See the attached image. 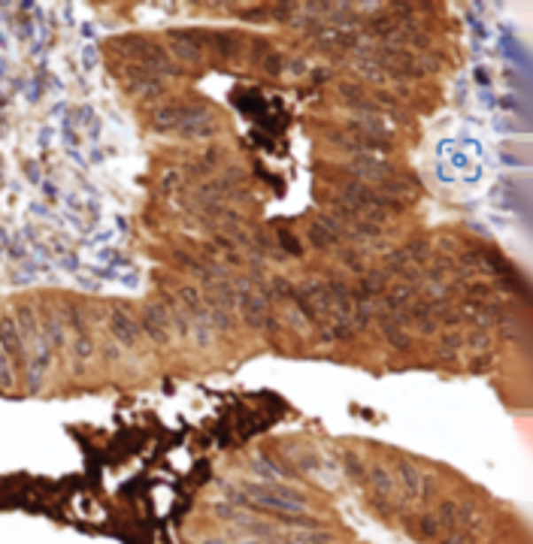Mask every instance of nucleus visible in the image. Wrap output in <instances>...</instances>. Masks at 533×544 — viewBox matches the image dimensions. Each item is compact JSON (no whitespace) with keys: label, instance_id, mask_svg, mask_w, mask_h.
I'll use <instances>...</instances> for the list:
<instances>
[{"label":"nucleus","instance_id":"nucleus-1","mask_svg":"<svg viewBox=\"0 0 533 544\" xmlns=\"http://www.w3.org/2000/svg\"><path fill=\"white\" fill-rule=\"evenodd\" d=\"M12 321L19 326L21 348H25L27 384H31V390H40L49 375V366H52V345H49L46 333H42V326H40V318L34 315L31 306H19Z\"/></svg>","mask_w":533,"mask_h":544},{"label":"nucleus","instance_id":"nucleus-2","mask_svg":"<svg viewBox=\"0 0 533 544\" xmlns=\"http://www.w3.org/2000/svg\"><path fill=\"white\" fill-rule=\"evenodd\" d=\"M243 496H251L258 499V505H266V508H279V511H300L304 508V499L294 496V493H285L279 487H258V484H249L243 487Z\"/></svg>","mask_w":533,"mask_h":544},{"label":"nucleus","instance_id":"nucleus-3","mask_svg":"<svg viewBox=\"0 0 533 544\" xmlns=\"http://www.w3.org/2000/svg\"><path fill=\"white\" fill-rule=\"evenodd\" d=\"M110 330H112V336L119 339V342L125 345V348H134L136 342H140V330H136L134 318L127 315L125 309H112L110 311Z\"/></svg>","mask_w":533,"mask_h":544},{"label":"nucleus","instance_id":"nucleus-4","mask_svg":"<svg viewBox=\"0 0 533 544\" xmlns=\"http://www.w3.org/2000/svg\"><path fill=\"white\" fill-rule=\"evenodd\" d=\"M143 326H146V333L155 339L158 345H164V342H167V333L173 330L170 318L164 315V309H158V306L146 309V315H143Z\"/></svg>","mask_w":533,"mask_h":544},{"label":"nucleus","instance_id":"nucleus-5","mask_svg":"<svg viewBox=\"0 0 533 544\" xmlns=\"http://www.w3.org/2000/svg\"><path fill=\"white\" fill-rule=\"evenodd\" d=\"M70 326H73V351H76V357L85 363L91 354H95V342H91V336H89V330H85V321L79 311H70Z\"/></svg>","mask_w":533,"mask_h":544}]
</instances>
